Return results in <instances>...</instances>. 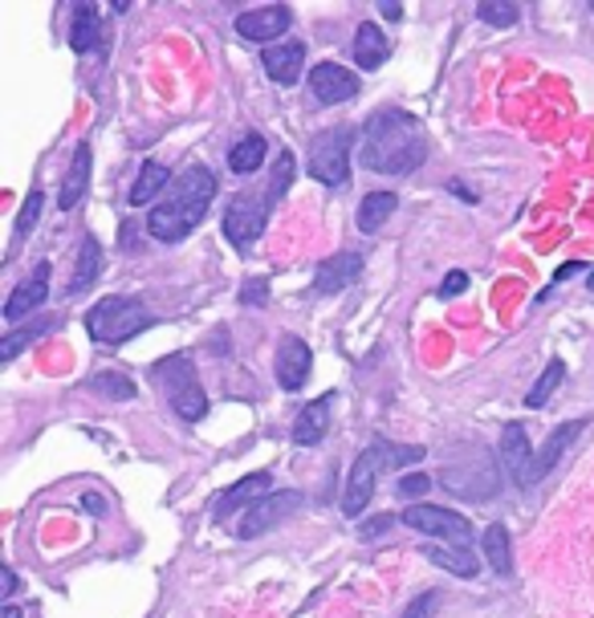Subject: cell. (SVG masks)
<instances>
[{"instance_id": "cell-29", "label": "cell", "mask_w": 594, "mask_h": 618, "mask_svg": "<svg viewBox=\"0 0 594 618\" xmlns=\"http://www.w3.org/2000/svg\"><path fill=\"white\" fill-rule=\"evenodd\" d=\"M562 379H566V362H562V358H554V362L542 370V379L529 387V395H525V407H546V399L558 391Z\"/></svg>"}, {"instance_id": "cell-35", "label": "cell", "mask_w": 594, "mask_h": 618, "mask_svg": "<svg viewBox=\"0 0 594 618\" xmlns=\"http://www.w3.org/2000/svg\"><path fill=\"white\" fill-rule=\"evenodd\" d=\"M436 598H440L436 590L412 598V602H407V610H404V618H432V615H436Z\"/></svg>"}, {"instance_id": "cell-43", "label": "cell", "mask_w": 594, "mask_h": 618, "mask_svg": "<svg viewBox=\"0 0 594 618\" xmlns=\"http://www.w3.org/2000/svg\"><path fill=\"white\" fill-rule=\"evenodd\" d=\"M383 12H387L392 21H399V17H404V4H383Z\"/></svg>"}, {"instance_id": "cell-31", "label": "cell", "mask_w": 594, "mask_h": 618, "mask_svg": "<svg viewBox=\"0 0 594 618\" xmlns=\"http://www.w3.org/2000/svg\"><path fill=\"white\" fill-rule=\"evenodd\" d=\"M46 330H49V321H33V326H24V330H12L9 338L0 342V358H4V362H12V358L24 350V346L33 342V338H41Z\"/></svg>"}, {"instance_id": "cell-42", "label": "cell", "mask_w": 594, "mask_h": 618, "mask_svg": "<svg viewBox=\"0 0 594 618\" xmlns=\"http://www.w3.org/2000/svg\"><path fill=\"white\" fill-rule=\"evenodd\" d=\"M12 590H17V574L4 570V607H9V602H12Z\"/></svg>"}, {"instance_id": "cell-16", "label": "cell", "mask_w": 594, "mask_h": 618, "mask_svg": "<svg viewBox=\"0 0 594 618\" xmlns=\"http://www.w3.org/2000/svg\"><path fill=\"white\" fill-rule=\"evenodd\" d=\"M586 431V423L583 419H571V423H562V428H554L550 431V440L542 443V452H537V460H534V472H529V485H537V480H546L554 468H558V460L566 456V448H571L578 436Z\"/></svg>"}, {"instance_id": "cell-24", "label": "cell", "mask_w": 594, "mask_h": 618, "mask_svg": "<svg viewBox=\"0 0 594 618\" xmlns=\"http://www.w3.org/2000/svg\"><path fill=\"white\" fill-rule=\"evenodd\" d=\"M395 208H399L395 191H370V196H363V203H358V232H379L392 220Z\"/></svg>"}, {"instance_id": "cell-6", "label": "cell", "mask_w": 594, "mask_h": 618, "mask_svg": "<svg viewBox=\"0 0 594 618\" xmlns=\"http://www.w3.org/2000/svg\"><path fill=\"white\" fill-rule=\"evenodd\" d=\"M404 525H412L416 534L440 537V541L461 546V549H468V541H473V525H468V517H461V512H452V509H440V505H412V509L404 512Z\"/></svg>"}, {"instance_id": "cell-25", "label": "cell", "mask_w": 594, "mask_h": 618, "mask_svg": "<svg viewBox=\"0 0 594 618\" xmlns=\"http://www.w3.org/2000/svg\"><path fill=\"white\" fill-rule=\"evenodd\" d=\"M167 188H171L167 167L159 163V159H147V163L139 167V179H135V188H131V203L135 208H143V203H151L155 196H164Z\"/></svg>"}, {"instance_id": "cell-28", "label": "cell", "mask_w": 594, "mask_h": 618, "mask_svg": "<svg viewBox=\"0 0 594 618\" xmlns=\"http://www.w3.org/2000/svg\"><path fill=\"white\" fill-rule=\"evenodd\" d=\"M424 558L428 561H436V566H444L448 574H456V578H473L476 574V558L468 554V549H461V546H428L424 549Z\"/></svg>"}, {"instance_id": "cell-19", "label": "cell", "mask_w": 594, "mask_h": 618, "mask_svg": "<svg viewBox=\"0 0 594 618\" xmlns=\"http://www.w3.org/2000/svg\"><path fill=\"white\" fill-rule=\"evenodd\" d=\"M269 488H274V476L269 472H249L245 480H237V485L228 488L225 497L216 500V509L220 512H232V509H245V505H257V500L269 497Z\"/></svg>"}, {"instance_id": "cell-17", "label": "cell", "mask_w": 594, "mask_h": 618, "mask_svg": "<svg viewBox=\"0 0 594 618\" xmlns=\"http://www.w3.org/2000/svg\"><path fill=\"white\" fill-rule=\"evenodd\" d=\"M261 61H265V73L277 86H294L301 78V66H306V46L301 41H281V46L261 49Z\"/></svg>"}, {"instance_id": "cell-14", "label": "cell", "mask_w": 594, "mask_h": 618, "mask_svg": "<svg viewBox=\"0 0 594 618\" xmlns=\"http://www.w3.org/2000/svg\"><path fill=\"white\" fill-rule=\"evenodd\" d=\"M46 298H49V261H41L33 269V277H29V281H21V286L9 293V301H4V318H9V321L29 318L33 309L46 306Z\"/></svg>"}, {"instance_id": "cell-3", "label": "cell", "mask_w": 594, "mask_h": 618, "mask_svg": "<svg viewBox=\"0 0 594 618\" xmlns=\"http://www.w3.org/2000/svg\"><path fill=\"white\" fill-rule=\"evenodd\" d=\"M151 313H147L143 301L135 298H102L95 309H90V318H86V330L90 338L102 346H122L131 342L135 333L151 330Z\"/></svg>"}, {"instance_id": "cell-34", "label": "cell", "mask_w": 594, "mask_h": 618, "mask_svg": "<svg viewBox=\"0 0 594 618\" xmlns=\"http://www.w3.org/2000/svg\"><path fill=\"white\" fill-rule=\"evenodd\" d=\"M289 176H294V154H281V159H277V171H274V183H269V203L281 200Z\"/></svg>"}, {"instance_id": "cell-23", "label": "cell", "mask_w": 594, "mask_h": 618, "mask_svg": "<svg viewBox=\"0 0 594 618\" xmlns=\"http://www.w3.org/2000/svg\"><path fill=\"white\" fill-rule=\"evenodd\" d=\"M481 554H485L488 570L493 574H513V541H509V529L505 525H488L485 537H481Z\"/></svg>"}, {"instance_id": "cell-5", "label": "cell", "mask_w": 594, "mask_h": 618, "mask_svg": "<svg viewBox=\"0 0 594 618\" xmlns=\"http://www.w3.org/2000/svg\"><path fill=\"white\" fill-rule=\"evenodd\" d=\"M350 147H355V131L350 127H330L326 134L314 139L309 147V179H318L326 188H343L350 179Z\"/></svg>"}, {"instance_id": "cell-10", "label": "cell", "mask_w": 594, "mask_h": 618, "mask_svg": "<svg viewBox=\"0 0 594 618\" xmlns=\"http://www.w3.org/2000/svg\"><path fill=\"white\" fill-rule=\"evenodd\" d=\"M309 90H314L318 102L338 107V102L358 94V73H350L346 66H334V61H321V66L309 70Z\"/></svg>"}, {"instance_id": "cell-39", "label": "cell", "mask_w": 594, "mask_h": 618, "mask_svg": "<svg viewBox=\"0 0 594 618\" xmlns=\"http://www.w3.org/2000/svg\"><path fill=\"white\" fill-rule=\"evenodd\" d=\"M392 525H395L392 517H375V521H367V525H363V529H358V537H363V541H375V537L387 534Z\"/></svg>"}, {"instance_id": "cell-41", "label": "cell", "mask_w": 594, "mask_h": 618, "mask_svg": "<svg viewBox=\"0 0 594 618\" xmlns=\"http://www.w3.org/2000/svg\"><path fill=\"white\" fill-rule=\"evenodd\" d=\"M82 505H86V509H90V512H98V517H102V512H107V500H102V497H95V492H90V497H86Z\"/></svg>"}, {"instance_id": "cell-12", "label": "cell", "mask_w": 594, "mask_h": 618, "mask_svg": "<svg viewBox=\"0 0 594 618\" xmlns=\"http://www.w3.org/2000/svg\"><path fill=\"white\" fill-rule=\"evenodd\" d=\"M534 448H529V436H525L522 423H505L501 431V464L509 472L513 485H529V472H534Z\"/></svg>"}, {"instance_id": "cell-7", "label": "cell", "mask_w": 594, "mask_h": 618, "mask_svg": "<svg viewBox=\"0 0 594 618\" xmlns=\"http://www.w3.org/2000/svg\"><path fill=\"white\" fill-rule=\"evenodd\" d=\"M265 220H269V200L253 196V191H240V196H232V200H228V212H225L228 245L249 249L253 240L265 232Z\"/></svg>"}, {"instance_id": "cell-8", "label": "cell", "mask_w": 594, "mask_h": 618, "mask_svg": "<svg viewBox=\"0 0 594 618\" xmlns=\"http://www.w3.org/2000/svg\"><path fill=\"white\" fill-rule=\"evenodd\" d=\"M383 448L379 443H370L367 452L358 456L355 468H350V476H346V492H343V512L346 517H363L370 505V497H375V480H379V468H383Z\"/></svg>"}, {"instance_id": "cell-11", "label": "cell", "mask_w": 594, "mask_h": 618, "mask_svg": "<svg viewBox=\"0 0 594 618\" xmlns=\"http://www.w3.org/2000/svg\"><path fill=\"white\" fill-rule=\"evenodd\" d=\"M289 21H294V12L286 9V4H265V9H245L237 17V33L245 37V41H277V37L286 33Z\"/></svg>"}, {"instance_id": "cell-33", "label": "cell", "mask_w": 594, "mask_h": 618, "mask_svg": "<svg viewBox=\"0 0 594 618\" xmlns=\"http://www.w3.org/2000/svg\"><path fill=\"white\" fill-rule=\"evenodd\" d=\"M41 203H46V196H41V191H33V196L24 200L21 216H17V240H21L24 232H29V228H33L37 220H41Z\"/></svg>"}, {"instance_id": "cell-9", "label": "cell", "mask_w": 594, "mask_h": 618, "mask_svg": "<svg viewBox=\"0 0 594 618\" xmlns=\"http://www.w3.org/2000/svg\"><path fill=\"white\" fill-rule=\"evenodd\" d=\"M301 505V492H269L265 500H257L249 512H245V521H240V529H237V537L240 541H253V537H261V534H269L274 525H281L289 517V512Z\"/></svg>"}, {"instance_id": "cell-27", "label": "cell", "mask_w": 594, "mask_h": 618, "mask_svg": "<svg viewBox=\"0 0 594 618\" xmlns=\"http://www.w3.org/2000/svg\"><path fill=\"white\" fill-rule=\"evenodd\" d=\"M265 151H269V143H265L261 134H245V139L228 151V167H232L237 176H249V171H257V167L265 163Z\"/></svg>"}, {"instance_id": "cell-40", "label": "cell", "mask_w": 594, "mask_h": 618, "mask_svg": "<svg viewBox=\"0 0 594 618\" xmlns=\"http://www.w3.org/2000/svg\"><path fill=\"white\" fill-rule=\"evenodd\" d=\"M583 273V265H562L558 273H554V286H562V281H571V277H578ZM554 286L546 289V293H554Z\"/></svg>"}, {"instance_id": "cell-4", "label": "cell", "mask_w": 594, "mask_h": 618, "mask_svg": "<svg viewBox=\"0 0 594 618\" xmlns=\"http://www.w3.org/2000/svg\"><path fill=\"white\" fill-rule=\"evenodd\" d=\"M155 382L167 391V403L176 407L179 419L196 423V419L208 416V395L196 382V370H191L188 355H167L164 362H155Z\"/></svg>"}, {"instance_id": "cell-45", "label": "cell", "mask_w": 594, "mask_h": 618, "mask_svg": "<svg viewBox=\"0 0 594 618\" xmlns=\"http://www.w3.org/2000/svg\"><path fill=\"white\" fill-rule=\"evenodd\" d=\"M586 286H591V289H594V273H591V281H586Z\"/></svg>"}, {"instance_id": "cell-38", "label": "cell", "mask_w": 594, "mask_h": 618, "mask_svg": "<svg viewBox=\"0 0 594 618\" xmlns=\"http://www.w3.org/2000/svg\"><path fill=\"white\" fill-rule=\"evenodd\" d=\"M265 298H269V281H265V277L249 281V286H245V293H240V301H245V306H261Z\"/></svg>"}, {"instance_id": "cell-20", "label": "cell", "mask_w": 594, "mask_h": 618, "mask_svg": "<svg viewBox=\"0 0 594 618\" xmlns=\"http://www.w3.org/2000/svg\"><path fill=\"white\" fill-rule=\"evenodd\" d=\"M355 61H358V70H379L383 61H387V37H383V29L375 21H363L358 24V33H355Z\"/></svg>"}, {"instance_id": "cell-15", "label": "cell", "mask_w": 594, "mask_h": 618, "mask_svg": "<svg viewBox=\"0 0 594 618\" xmlns=\"http://www.w3.org/2000/svg\"><path fill=\"white\" fill-rule=\"evenodd\" d=\"M358 273H363L358 252H334L330 261H321L318 273H314V293H343L346 286H355Z\"/></svg>"}, {"instance_id": "cell-30", "label": "cell", "mask_w": 594, "mask_h": 618, "mask_svg": "<svg viewBox=\"0 0 594 618\" xmlns=\"http://www.w3.org/2000/svg\"><path fill=\"white\" fill-rule=\"evenodd\" d=\"M90 391L107 395V399H135V382L127 379V375H110V370H102V375L90 379Z\"/></svg>"}, {"instance_id": "cell-36", "label": "cell", "mask_w": 594, "mask_h": 618, "mask_svg": "<svg viewBox=\"0 0 594 618\" xmlns=\"http://www.w3.org/2000/svg\"><path fill=\"white\" fill-rule=\"evenodd\" d=\"M399 497H424V492H428L432 488V480L424 472H412V476H399Z\"/></svg>"}, {"instance_id": "cell-18", "label": "cell", "mask_w": 594, "mask_h": 618, "mask_svg": "<svg viewBox=\"0 0 594 618\" xmlns=\"http://www.w3.org/2000/svg\"><path fill=\"white\" fill-rule=\"evenodd\" d=\"M326 428H330V395H321L314 403H306L294 419V443L301 448H314V443L326 440Z\"/></svg>"}, {"instance_id": "cell-37", "label": "cell", "mask_w": 594, "mask_h": 618, "mask_svg": "<svg viewBox=\"0 0 594 618\" xmlns=\"http://www.w3.org/2000/svg\"><path fill=\"white\" fill-rule=\"evenodd\" d=\"M464 289H468V273H461V269H452V273L444 277V286H440V298H461Z\"/></svg>"}, {"instance_id": "cell-21", "label": "cell", "mask_w": 594, "mask_h": 618, "mask_svg": "<svg viewBox=\"0 0 594 618\" xmlns=\"http://www.w3.org/2000/svg\"><path fill=\"white\" fill-rule=\"evenodd\" d=\"M98 41H102V17H98L95 4H78V9H73V24H70L73 53H95Z\"/></svg>"}, {"instance_id": "cell-1", "label": "cell", "mask_w": 594, "mask_h": 618, "mask_svg": "<svg viewBox=\"0 0 594 618\" xmlns=\"http://www.w3.org/2000/svg\"><path fill=\"white\" fill-rule=\"evenodd\" d=\"M428 159L424 122L407 110H375L358 131V163L379 176H412Z\"/></svg>"}, {"instance_id": "cell-2", "label": "cell", "mask_w": 594, "mask_h": 618, "mask_svg": "<svg viewBox=\"0 0 594 618\" xmlns=\"http://www.w3.org/2000/svg\"><path fill=\"white\" fill-rule=\"evenodd\" d=\"M212 196H216L212 171L204 163H188L184 176L171 179V188L147 212V232L155 240H164V245H176V240H184L191 228L200 225L204 212L212 208Z\"/></svg>"}, {"instance_id": "cell-13", "label": "cell", "mask_w": 594, "mask_h": 618, "mask_svg": "<svg viewBox=\"0 0 594 618\" xmlns=\"http://www.w3.org/2000/svg\"><path fill=\"white\" fill-rule=\"evenodd\" d=\"M309 362H314V355H309V346L301 342V338H286V342L277 346L274 375H277V382H281V391H301V387H306Z\"/></svg>"}, {"instance_id": "cell-26", "label": "cell", "mask_w": 594, "mask_h": 618, "mask_svg": "<svg viewBox=\"0 0 594 618\" xmlns=\"http://www.w3.org/2000/svg\"><path fill=\"white\" fill-rule=\"evenodd\" d=\"M98 269H102V245L95 237H86L78 245V269H73V281H70V293H86V289L95 286Z\"/></svg>"}, {"instance_id": "cell-32", "label": "cell", "mask_w": 594, "mask_h": 618, "mask_svg": "<svg viewBox=\"0 0 594 618\" xmlns=\"http://www.w3.org/2000/svg\"><path fill=\"white\" fill-rule=\"evenodd\" d=\"M476 17L485 24H513L522 17L517 4H505V0H485V4H476Z\"/></svg>"}, {"instance_id": "cell-22", "label": "cell", "mask_w": 594, "mask_h": 618, "mask_svg": "<svg viewBox=\"0 0 594 618\" xmlns=\"http://www.w3.org/2000/svg\"><path fill=\"white\" fill-rule=\"evenodd\" d=\"M86 183H90V147H78V151H73L70 176L61 179V191H58L61 212H70V208H78V203H82Z\"/></svg>"}, {"instance_id": "cell-44", "label": "cell", "mask_w": 594, "mask_h": 618, "mask_svg": "<svg viewBox=\"0 0 594 618\" xmlns=\"http://www.w3.org/2000/svg\"><path fill=\"white\" fill-rule=\"evenodd\" d=\"M4 618H21V610H17V607L9 602V607H4Z\"/></svg>"}]
</instances>
